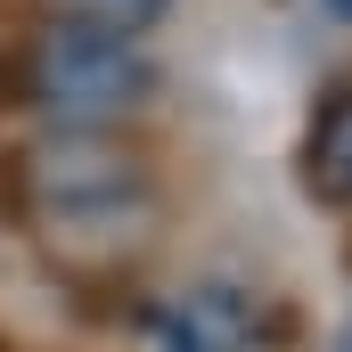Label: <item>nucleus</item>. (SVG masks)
Segmentation results:
<instances>
[{
    "mask_svg": "<svg viewBox=\"0 0 352 352\" xmlns=\"http://www.w3.org/2000/svg\"><path fill=\"white\" fill-rule=\"evenodd\" d=\"M16 98L58 131H107V123H123L156 98V66H148L140 33L50 16L16 58Z\"/></svg>",
    "mask_w": 352,
    "mask_h": 352,
    "instance_id": "obj_1",
    "label": "nucleus"
},
{
    "mask_svg": "<svg viewBox=\"0 0 352 352\" xmlns=\"http://www.w3.org/2000/svg\"><path fill=\"white\" fill-rule=\"evenodd\" d=\"M16 205L50 238H131L156 205L148 164L115 148L107 131H58L16 156Z\"/></svg>",
    "mask_w": 352,
    "mask_h": 352,
    "instance_id": "obj_2",
    "label": "nucleus"
},
{
    "mask_svg": "<svg viewBox=\"0 0 352 352\" xmlns=\"http://www.w3.org/2000/svg\"><path fill=\"white\" fill-rule=\"evenodd\" d=\"M303 188H311L320 205H344L352 213V82L320 107V123H311V140H303Z\"/></svg>",
    "mask_w": 352,
    "mask_h": 352,
    "instance_id": "obj_3",
    "label": "nucleus"
},
{
    "mask_svg": "<svg viewBox=\"0 0 352 352\" xmlns=\"http://www.w3.org/2000/svg\"><path fill=\"white\" fill-rule=\"evenodd\" d=\"M173 0H50V16H82V25H107V33H148Z\"/></svg>",
    "mask_w": 352,
    "mask_h": 352,
    "instance_id": "obj_4",
    "label": "nucleus"
},
{
    "mask_svg": "<svg viewBox=\"0 0 352 352\" xmlns=\"http://www.w3.org/2000/svg\"><path fill=\"white\" fill-rule=\"evenodd\" d=\"M156 352H221V344L205 336L197 311H173V320H156Z\"/></svg>",
    "mask_w": 352,
    "mask_h": 352,
    "instance_id": "obj_5",
    "label": "nucleus"
},
{
    "mask_svg": "<svg viewBox=\"0 0 352 352\" xmlns=\"http://www.w3.org/2000/svg\"><path fill=\"white\" fill-rule=\"evenodd\" d=\"M336 352H352V320H344V336H336Z\"/></svg>",
    "mask_w": 352,
    "mask_h": 352,
    "instance_id": "obj_6",
    "label": "nucleus"
},
{
    "mask_svg": "<svg viewBox=\"0 0 352 352\" xmlns=\"http://www.w3.org/2000/svg\"><path fill=\"white\" fill-rule=\"evenodd\" d=\"M328 8H336V16H352V0H328Z\"/></svg>",
    "mask_w": 352,
    "mask_h": 352,
    "instance_id": "obj_7",
    "label": "nucleus"
}]
</instances>
